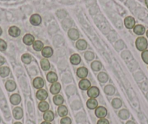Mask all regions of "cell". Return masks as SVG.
Here are the masks:
<instances>
[{"mask_svg": "<svg viewBox=\"0 0 148 124\" xmlns=\"http://www.w3.org/2000/svg\"><path fill=\"white\" fill-rule=\"evenodd\" d=\"M48 94L47 92V91H45V89H39L36 93V97L37 99H39L41 101H44L47 98Z\"/></svg>", "mask_w": 148, "mask_h": 124, "instance_id": "cell-8", "label": "cell"}, {"mask_svg": "<svg viewBox=\"0 0 148 124\" xmlns=\"http://www.w3.org/2000/svg\"><path fill=\"white\" fill-rule=\"evenodd\" d=\"M49 104H48L47 102H45V101H42V102L39 103V109L42 112H46V111H47L48 110H49Z\"/></svg>", "mask_w": 148, "mask_h": 124, "instance_id": "cell-27", "label": "cell"}, {"mask_svg": "<svg viewBox=\"0 0 148 124\" xmlns=\"http://www.w3.org/2000/svg\"><path fill=\"white\" fill-rule=\"evenodd\" d=\"M47 78L49 82L54 84V83L57 82V81H58V75H57V74L55 73L49 72L47 75Z\"/></svg>", "mask_w": 148, "mask_h": 124, "instance_id": "cell-20", "label": "cell"}, {"mask_svg": "<svg viewBox=\"0 0 148 124\" xmlns=\"http://www.w3.org/2000/svg\"><path fill=\"white\" fill-rule=\"evenodd\" d=\"M0 121H1V118H0Z\"/></svg>", "mask_w": 148, "mask_h": 124, "instance_id": "cell-48", "label": "cell"}, {"mask_svg": "<svg viewBox=\"0 0 148 124\" xmlns=\"http://www.w3.org/2000/svg\"><path fill=\"white\" fill-rule=\"evenodd\" d=\"M108 114V111H107L106 108L104 107H97L95 110V115L97 118H104Z\"/></svg>", "mask_w": 148, "mask_h": 124, "instance_id": "cell-2", "label": "cell"}, {"mask_svg": "<svg viewBox=\"0 0 148 124\" xmlns=\"http://www.w3.org/2000/svg\"><path fill=\"white\" fill-rule=\"evenodd\" d=\"M61 89V86L58 82L54 83L51 86L50 88V92L51 93L53 94V95H58L60 92Z\"/></svg>", "mask_w": 148, "mask_h": 124, "instance_id": "cell-13", "label": "cell"}, {"mask_svg": "<svg viewBox=\"0 0 148 124\" xmlns=\"http://www.w3.org/2000/svg\"><path fill=\"white\" fill-rule=\"evenodd\" d=\"M21 97L18 94H14L10 97V102L12 105H18L21 102Z\"/></svg>", "mask_w": 148, "mask_h": 124, "instance_id": "cell-21", "label": "cell"}, {"mask_svg": "<svg viewBox=\"0 0 148 124\" xmlns=\"http://www.w3.org/2000/svg\"><path fill=\"white\" fill-rule=\"evenodd\" d=\"M112 105L114 108L116 109H118V108H120L122 105V102L121 101L120 99H118V98H116L113 100L112 102Z\"/></svg>", "mask_w": 148, "mask_h": 124, "instance_id": "cell-33", "label": "cell"}, {"mask_svg": "<svg viewBox=\"0 0 148 124\" xmlns=\"http://www.w3.org/2000/svg\"><path fill=\"white\" fill-rule=\"evenodd\" d=\"M86 106L88 107V108L91 110L96 109L98 106V102L95 99H93V98H91L86 102Z\"/></svg>", "mask_w": 148, "mask_h": 124, "instance_id": "cell-14", "label": "cell"}, {"mask_svg": "<svg viewBox=\"0 0 148 124\" xmlns=\"http://www.w3.org/2000/svg\"><path fill=\"white\" fill-rule=\"evenodd\" d=\"M53 102L56 105H59V106H60V105H62V103H63L64 102L63 97H62L61 95H55V96L53 97Z\"/></svg>", "mask_w": 148, "mask_h": 124, "instance_id": "cell-26", "label": "cell"}, {"mask_svg": "<svg viewBox=\"0 0 148 124\" xmlns=\"http://www.w3.org/2000/svg\"><path fill=\"white\" fill-rule=\"evenodd\" d=\"M146 35H147V37H148V31H147V33H146Z\"/></svg>", "mask_w": 148, "mask_h": 124, "instance_id": "cell-47", "label": "cell"}, {"mask_svg": "<svg viewBox=\"0 0 148 124\" xmlns=\"http://www.w3.org/2000/svg\"><path fill=\"white\" fill-rule=\"evenodd\" d=\"M126 124H135V123H134V122H133V121H128L127 123H126Z\"/></svg>", "mask_w": 148, "mask_h": 124, "instance_id": "cell-42", "label": "cell"}, {"mask_svg": "<svg viewBox=\"0 0 148 124\" xmlns=\"http://www.w3.org/2000/svg\"><path fill=\"white\" fill-rule=\"evenodd\" d=\"M30 23L34 25H39L42 23V18L38 14H34L30 18Z\"/></svg>", "mask_w": 148, "mask_h": 124, "instance_id": "cell-4", "label": "cell"}, {"mask_svg": "<svg viewBox=\"0 0 148 124\" xmlns=\"http://www.w3.org/2000/svg\"><path fill=\"white\" fill-rule=\"evenodd\" d=\"M76 47L80 50H84L87 47V43L84 39H80L76 42Z\"/></svg>", "mask_w": 148, "mask_h": 124, "instance_id": "cell-19", "label": "cell"}, {"mask_svg": "<svg viewBox=\"0 0 148 124\" xmlns=\"http://www.w3.org/2000/svg\"><path fill=\"white\" fill-rule=\"evenodd\" d=\"M7 43L4 40L0 39V51H5L7 49Z\"/></svg>", "mask_w": 148, "mask_h": 124, "instance_id": "cell-39", "label": "cell"}, {"mask_svg": "<svg viewBox=\"0 0 148 124\" xmlns=\"http://www.w3.org/2000/svg\"><path fill=\"white\" fill-rule=\"evenodd\" d=\"M136 47L138 50L145 51L148 47V42L145 37H139L136 40Z\"/></svg>", "mask_w": 148, "mask_h": 124, "instance_id": "cell-1", "label": "cell"}, {"mask_svg": "<svg viewBox=\"0 0 148 124\" xmlns=\"http://www.w3.org/2000/svg\"><path fill=\"white\" fill-rule=\"evenodd\" d=\"M14 124H22V123H20V122H16V123H15Z\"/></svg>", "mask_w": 148, "mask_h": 124, "instance_id": "cell-46", "label": "cell"}, {"mask_svg": "<svg viewBox=\"0 0 148 124\" xmlns=\"http://www.w3.org/2000/svg\"><path fill=\"white\" fill-rule=\"evenodd\" d=\"M142 58L145 63L148 64V50H145L142 52Z\"/></svg>", "mask_w": 148, "mask_h": 124, "instance_id": "cell-36", "label": "cell"}, {"mask_svg": "<svg viewBox=\"0 0 148 124\" xmlns=\"http://www.w3.org/2000/svg\"><path fill=\"white\" fill-rule=\"evenodd\" d=\"M41 66L44 71H48L50 68V64L47 59H42L41 60Z\"/></svg>", "mask_w": 148, "mask_h": 124, "instance_id": "cell-28", "label": "cell"}, {"mask_svg": "<svg viewBox=\"0 0 148 124\" xmlns=\"http://www.w3.org/2000/svg\"><path fill=\"white\" fill-rule=\"evenodd\" d=\"M5 87H6L7 90L8 91H9V92H12V91H14L16 89V84L15 83V81L9 80V81H7L6 84H5Z\"/></svg>", "mask_w": 148, "mask_h": 124, "instance_id": "cell-17", "label": "cell"}, {"mask_svg": "<svg viewBox=\"0 0 148 124\" xmlns=\"http://www.w3.org/2000/svg\"><path fill=\"white\" fill-rule=\"evenodd\" d=\"M44 119L45 120V121H47V122H51L54 120L55 118V115H54L53 112L50 110H47L46 112H45V114L43 115Z\"/></svg>", "mask_w": 148, "mask_h": 124, "instance_id": "cell-15", "label": "cell"}, {"mask_svg": "<svg viewBox=\"0 0 148 124\" xmlns=\"http://www.w3.org/2000/svg\"><path fill=\"white\" fill-rule=\"evenodd\" d=\"M33 47L35 49L36 51L39 52L43 49L44 48V45L41 41H35L33 44Z\"/></svg>", "mask_w": 148, "mask_h": 124, "instance_id": "cell-25", "label": "cell"}, {"mask_svg": "<svg viewBox=\"0 0 148 124\" xmlns=\"http://www.w3.org/2000/svg\"><path fill=\"white\" fill-rule=\"evenodd\" d=\"M134 32L136 35H143L145 33V28L142 25H135V26L134 27Z\"/></svg>", "mask_w": 148, "mask_h": 124, "instance_id": "cell-18", "label": "cell"}, {"mask_svg": "<svg viewBox=\"0 0 148 124\" xmlns=\"http://www.w3.org/2000/svg\"><path fill=\"white\" fill-rule=\"evenodd\" d=\"M23 41V42L25 45H28V46L33 45L34 41H34V36H32L31 34H26V35L24 36Z\"/></svg>", "mask_w": 148, "mask_h": 124, "instance_id": "cell-11", "label": "cell"}, {"mask_svg": "<svg viewBox=\"0 0 148 124\" xmlns=\"http://www.w3.org/2000/svg\"><path fill=\"white\" fill-rule=\"evenodd\" d=\"M145 4H146L147 7L148 8V0H145Z\"/></svg>", "mask_w": 148, "mask_h": 124, "instance_id": "cell-44", "label": "cell"}, {"mask_svg": "<svg viewBox=\"0 0 148 124\" xmlns=\"http://www.w3.org/2000/svg\"><path fill=\"white\" fill-rule=\"evenodd\" d=\"M42 54L43 57H45V58H50L53 55V50H52V49L50 47H45L42 50Z\"/></svg>", "mask_w": 148, "mask_h": 124, "instance_id": "cell-9", "label": "cell"}, {"mask_svg": "<svg viewBox=\"0 0 148 124\" xmlns=\"http://www.w3.org/2000/svg\"><path fill=\"white\" fill-rule=\"evenodd\" d=\"M98 79L100 82L105 83L108 81V75L105 73H100L98 75Z\"/></svg>", "mask_w": 148, "mask_h": 124, "instance_id": "cell-31", "label": "cell"}, {"mask_svg": "<svg viewBox=\"0 0 148 124\" xmlns=\"http://www.w3.org/2000/svg\"><path fill=\"white\" fill-rule=\"evenodd\" d=\"M119 116L120 118H121L122 119L125 120V119H127L129 116V113L127 110H122L119 112Z\"/></svg>", "mask_w": 148, "mask_h": 124, "instance_id": "cell-35", "label": "cell"}, {"mask_svg": "<svg viewBox=\"0 0 148 124\" xmlns=\"http://www.w3.org/2000/svg\"><path fill=\"white\" fill-rule=\"evenodd\" d=\"M61 124H71V118L68 117H63L60 121Z\"/></svg>", "mask_w": 148, "mask_h": 124, "instance_id": "cell-38", "label": "cell"}, {"mask_svg": "<svg viewBox=\"0 0 148 124\" xmlns=\"http://www.w3.org/2000/svg\"><path fill=\"white\" fill-rule=\"evenodd\" d=\"M68 36L70 37V38L72 40H76L79 38V31H77L75 28H71L68 31Z\"/></svg>", "mask_w": 148, "mask_h": 124, "instance_id": "cell-10", "label": "cell"}, {"mask_svg": "<svg viewBox=\"0 0 148 124\" xmlns=\"http://www.w3.org/2000/svg\"><path fill=\"white\" fill-rule=\"evenodd\" d=\"M115 88L111 85H108L105 88V92L107 95H113L115 93Z\"/></svg>", "mask_w": 148, "mask_h": 124, "instance_id": "cell-32", "label": "cell"}, {"mask_svg": "<svg viewBox=\"0 0 148 124\" xmlns=\"http://www.w3.org/2000/svg\"><path fill=\"white\" fill-rule=\"evenodd\" d=\"M41 124H51L49 122H47V121H45V122H42Z\"/></svg>", "mask_w": 148, "mask_h": 124, "instance_id": "cell-43", "label": "cell"}, {"mask_svg": "<svg viewBox=\"0 0 148 124\" xmlns=\"http://www.w3.org/2000/svg\"><path fill=\"white\" fill-rule=\"evenodd\" d=\"M124 24L126 28H129V29H132L135 26L134 18L131 16L126 17L124 20Z\"/></svg>", "mask_w": 148, "mask_h": 124, "instance_id": "cell-5", "label": "cell"}, {"mask_svg": "<svg viewBox=\"0 0 148 124\" xmlns=\"http://www.w3.org/2000/svg\"><path fill=\"white\" fill-rule=\"evenodd\" d=\"M97 124H110L109 121L105 118H100V120L97 121Z\"/></svg>", "mask_w": 148, "mask_h": 124, "instance_id": "cell-40", "label": "cell"}, {"mask_svg": "<svg viewBox=\"0 0 148 124\" xmlns=\"http://www.w3.org/2000/svg\"><path fill=\"white\" fill-rule=\"evenodd\" d=\"M22 61L25 64H29L31 62V57L28 54H24L22 56Z\"/></svg>", "mask_w": 148, "mask_h": 124, "instance_id": "cell-34", "label": "cell"}, {"mask_svg": "<svg viewBox=\"0 0 148 124\" xmlns=\"http://www.w3.org/2000/svg\"><path fill=\"white\" fill-rule=\"evenodd\" d=\"M58 114H59L60 116L61 117H65L67 115H68V109L64 105H60V106L58 108Z\"/></svg>", "mask_w": 148, "mask_h": 124, "instance_id": "cell-24", "label": "cell"}, {"mask_svg": "<svg viewBox=\"0 0 148 124\" xmlns=\"http://www.w3.org/2000/svg\"><path fill=\"white\" fill-rule=\"evenodd\" d=\"M10 74V69L8 67H2L0 68V75L2 77H6Z\"/></svg>", "mask_w": 148, "mask_h": 124, "instance_id": "cell-30", "label": "cell"}, {"mask_svg": "<svg viewBox=\"0 0 148 124\" xmlns=\"http://www.w3.org/2000/svg\"><path fill=\"white\" fill-rule=\"evenodd\" d=\"M5 58H2V56H0V66L3 65V64L5 63Z\"/></svg>", "mask_w": 148, "mask_h": 124, "instance_id": "cell-41", "label": "cell"}, {"mask_svg": "<svg viewBox=\"0 0 148 124\" xmlns=\"http://www.w3.org/2000/svg\"><path fill=\"white\" fill-rule=\"evenodd\" d=\"M9 34L12 37H18L21 35V30L16 26H12L9 29Z\"/></svg>", "mask_w": 148, "mask_h": 124, "instance_id": "cell-12", "label": "cell"}, {"mask_svg": "<svg viewBox=\"0 0 148 124\" xmlns=\"http://www.w3.org/2000/svg\"><path fill=\"white\" fill-rule=\"evenodd\" d=\"M13 116L15 119L19 120L23 117V110L21 108H15L13 110Z\"/></svg>", "mask_w": 148, "mask_h": 124, "instance_id": "cell-22", "label": "cell"}, {"mask_svg": "<svg viewBox=\"0 0 148 124\" xmlns=\"http://www.w3.org/2000/svg\"><path fill=\"white\" fill-rule=\"evenodd\" d=\"M2 28H0V36L2 35Z\"/></svg>", "mask_w": 148, "mask_h": 124, "instance_id": "cell-45", "label": "cell"}, {"mask_svg": "<svg viewBox=\"0 0 148 124\" xmlns=\"http://www.w3.org/2000/svg\"><path fill=\"white\" fill-rule=\"evenodd\" d=\"M70 60H71V63L73 64V65H79L82 61V59L78 54H74L71 57Z\"/></svg>", "mask_w": 148, "mask_h": 124, "instance_id": "cell-23", "label": "cell"}, {"mask_svg": "<svg viewBox=\"0 0 148 124\" xmlns=\"http://www.w3.org/2000/svg\"><path fill=\"white\" fill-rule=\"evenodd\" d=\"M79 86L80 87V89H82V90H88L91 87V84L89 82V81L84 78V79H82L79 82Z\"/></svg>", "mask_w": 148, "mask_h": 124, "instance_id": "cell-7", "label": "cell"}, {"mask_svg": "<svg viewBox=\"0 0 148 124\" xmlns=\"http://www.w3.org/2000/svg\"><path fill=\"white\" fill-rule=\"evenodd\" d=\"M88 75V70L86 69V68H84V67H82V68H79V69L77 70V75L81 78H84L87 76Z\"/></svg>", "mask_w": 148, "mask_h": 124, "instance_id": "cell-16", "label": "cell"}, {"mask_svg": "<svg viewBox=\"0 0 148 124\" xmlns=\"http://www.w3.org/2000/svg\"><path fill=\"white\" fill-rule=\"evenodd\" d=\"M33 84H34V86L36 88V89H41L45 85V81L40 77H37L34 80V82H33Z\"/></svg>", "mask_w": 148, "mask_h": 124, "instance_id": "cell-6", "label": "cell"}, {"mask_svg": "<svg viewBox=\"0 0 148 124\" xmlns=\"http://www.w3.org/2000/svg\"><path fill=\"white\" fill-rule=\"evenodd\" d=\"M87 95L90 98L95 99V98L97 97L99 95V89H98L97 87H96V86H92V87H90L88 89Z\"/></svg>", "mask_w": 148, "mask_h": 124, "instance_id": "cell-3", "label": "cell"}, {"mask_svg": "<svg viewBox=\"0 0 148 124\" xmlns=\"http://www.w3.org/2000/svg\"><path fill=\"white\" fill-rule=\"evenodd\" d=\"M84 57L87 60H93L94 58H95V55H94V54L92 53V52H86V53H85Z\"/></svg>", "mask_w": 148, "mask_h": 124, "instance_id": "cell-37", "label": "cell"}, {"mask_svg": "<svg viewBox=\"0 0 148 124\" xmlns=\"http://www.w3.org/2000/svg\"><path fill=\"white\" fill-rule=\"evenodd\" d=\"M91 67H92V70H94L95 71H98L102 68V64L99 61H95L92 63Z\"/></svg>", "mask_w": 148, "mask_h": 124, "instance_id": "cell-29", "label": "cell"}]
</instances>
